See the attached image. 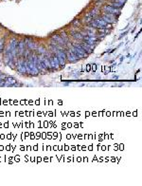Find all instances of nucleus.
<instances>
[{
    "label": "nucleus",
    "instance_id": "obj_1",
    "mask_svg": "<svg viewBox=\"0 0 142 186\" xmlns=\"http://www.w3.org/2000/svg\"><path fill=\"white\" fill-rule=\"evenodd\" d=\"M55 55H56V57L58 58L60 65L64 66V65H65V60H66V55H65L64 50H63V49H58L57 52L55 53Z\"/></svg>",
    "mask_w": 142,
    "mask_h": 186
},
{
    "label": "nucleus",
    "instance_id": "obj_2",
    "mask_svg": "<svg viewBox=\"0 0 142 186\" xmlns=\"http://www.w3.org/2000/svg\"><path fill=\"white\" fill-rule=\"evenodd\" d=\"M103 11H105V12H108V13H112V14H119L120 13V10H118V9H116V8H114V7H112V6H104L103 7Z\"/></svg>",
    "mask_w": 142,
    "mask_h": 186
},
{
    "label": "nucleus",
    "instance_id": "obj_3",
    "mask_svg": "<svg viewBox=\"0 0 142 186\" xmlns=\"http://www.w3.org/2000/svg\"><path fill=\"white\" fill-rule=\"evenodd\" d=\"M65 55H66V59H68V61L70 63H75L79 60V59L70 51V49H68V50L65 51Z\"/></svg>",
    "mask_w": 142,
    "mask_h": 186
},
{
    "label": "nucleus",
    "instance_id": "obj_4",
    "mask_svg": "<svg viewBox=\"0 0 142 186\" xmlns=\"http://www.w3.org/2000/svg\"><path fill=\"white\" fill-rule=\"evenodd\" d=\"M51 39H53L54 41H56L59 45H61V46H65V42L63 41V39L60 36V35H57V34H54V35H52L51 36Z\"/></svg>",
    "mask_w": 142,
    "mask_h": 186
},
{
    "label": "nucleus",
    "instance_id": "obj_5",
    "mask_svg": "<svg viewBox=\"0 0 142 186\" xmlns=\"http://www.w3.org/2000/svg\"><path fill=\"white\" fill-rule=\"evenodd\" d=\"M16 83V80L12 77H8L6 79L5 83H4V86H13Z\"/></svg>",
    "mask_w": 142,
    "mask_h": 186
},
{
    "label": "nucleus",
    "instance_id": "obj_6",
    "mask_svg": "<svg viewBox=\"0 0 142 186\" xmlns=\"http://www.w3.org/2000/svg\"><path fill=\"white\" fill-rule=\"evenodd\" d=\"M17 66H18V70H19V72H21V73H26L27 72V70H26V67H25V64L24 62L22 61V60H20L18 64H17Z\"/></svg>",
    "mask_w": 142,
    "mask_h": 186
},
{
    "label": "nucleus",
    "instance_id": "obj_7",
    "mask_svg": "<svg viewBox=\"0 0 142 186\" xmlns=\"http://www.w3.org/2000/svg\"><path fill=\"white\" fill-rule=\"evenodd\" d=\"M71 36L74 38V39H76V40H83V36L78 32V31H75V32H72L71 33Z\"/></svg>",
    "mask_w": 142,
    "mask_h": 186
},
{
    "label": "nucleus",
    "instance_id": "obj_8",
    "mask_svg": "<svg viewBox=\"0 0 142 186\" xmlns=\"http://www.w3.org/2000/svg\"><path fill=\"white\" fill-rule=\"evenodd\" d=\"M24 46H25V41H21L20 43H18V51L20 55L24 53Z\"/></svg>",
    "mask_w": 142,
    "mask_h": 186
},
{
    "label": "nucleus",
    "instance_id": "obj_9",
    "mask_svg": "<svg viewBox=\"0 0 142 186\" xmlns=\"http://www.w3.org/2000/svg\"><path fill=\"white\" fill-rule=\"evenodd\" d=\"M108 5H109V6H112V7H114V8H116V9L120 10L123 4H121V3H117V2H110Z\"/></svg>",
    "mask_w": 142,
    "mask_h": 186
},
{
    "label": "nucleus",
    "instance_id": "obj_10",
    "mask_svg": "<svg viewBox=\"0 0 142 186\" xmlns=\"http://www.w3.org/2000/svg\"><path fill=\"white\" fill-rule=\"evenodd\" d=\"M80 46H81V47L85 50V52H87V53H92V49L89 47V46H87L84 42H82V43H80Z\"/></svg>",
    "mask_w": 142,
    "mask_h": 186
},
{
    "label": "nucleus",
    "instance_id": "obj_11",
    "mask_svg": "<svg viewBox=\"0 0 142 186\" xmlns=\"http://www.w3.org/2000/svg\"><path fill=\"white\" fill-rule=\"evenodd\" d=\"M61 37L63 38V41H64L65 43H68V41H69V38H68L67 34L65 33V31H61Z\"/></svg>",
    "mask_w": 142,
    "mask_h": 186
},
{
    "label": "nucleus",
    "instance_id": "obj_12",
    "mask_svg": "<svg viewBox=\"0 0 142 186\" xmlns=\"http://www.w3.org/2000/svg\"><path fill=\"white\" fill-rule=\"evenodd\" d=\"M52 58H53V63H54L55 68H59V66H60V63H59L58 58L56 57V55H53V56H52Z\"/></svg>",
    "mask_w": 142,
    "mask_h": 186
},
{
    "label": "nucleus",
    "instance_id": "obj_13",
    "mask_svg": "<svg viewBox=\"0 0 142 186\" xmlns=\"http://www.w3.org/2000/svg\"><path fill=\"white\" fill-rule=\"evenodd\" d=\"M43 62L46 65L47 69H50V68H51V66H50V62H49V58H48V57H47V58H44V59H43Z\"/></svg>",
    "mask_w": 142,
    "mask_h": 186
},
{
    "label": "nucleus",
    "instance_id": "obj_14",
    "mask_svg": "<svg viewBox=\"0 0 142 186\" xmlns=\"http://www.w3.org/2000/svg\"><path fill=\"white\" fill-rule=\"evenodd\" d=\"M28 46L31 48V49H36L38 46H37V44L36 43H34V42H29V44H28Z\"/></svg>",
    "mask_w": 142,
    "mask_h": 186
},
{
    "label": "nucleus",
    "instance_id": "obj_15",
    "mask_svg": "<svg viewBox=\"0 0 142 186\" xmlns=\"http://www.w3.org/2000/svg\"><path fill=\"white\" fill-rule=\"evenodd\" d=\"M106 23H108V24H112V23H115V21H113V20H111V19H109L108 17H106L105 15H102V17H101Z\"/></svg>",
    "mask_w": 142,
    "mask_h": 186
},
{
    "label": "nucleus",
    "instance_id": "obj_16",
    "mask_svg": "<svg viewBox=\"0 0 142 186\" xmlns=\"http://www.w3.org/2000/svg\"><path fill=\"white\" fill-rule=\"evenodd\" d=\"M72 24H73V26H75V27H79L80 25V22L79 20H74V21L72 22Z\"/></svg>",
    "mask_w": 142,
    "mask_h": 186
},
{
    "label": "nucleus",
    "instance_id": "obj_17",
    "mask_svg": "<svg viewBox=\"0 0 142 186\" xmlns=\"http://www.w3.org/2000/svg\"><path fill=\"white\" fill-rule=\"evenodd\" d=\"M87 31H90V32H93V33H96V30H95L93 27H87Z\"/></svg>",
    "mask_w": 142,
    "mask_h": 186
},
{
    "label": "nucleus",
    "instance_id": "obj_18",
    "mask_svg": "<svg viewBox=\"0 0 142 186\" xmlns=\"http://www.w3.org/2000/svg\"><path fill=\"white\" fill-rule=\"evenodd\" d=\"M113 2H117V3H121V4H123L126 0H112Z\"/></svg>",
    "mask_w": 142,
    "mask_h": 186
},
{
    "label": "nucleus",
    "instance_id": "obj_19",
    "mask_svg": "<svg viewBox=\"0 0 142 186\" xmlns=\"http://www.w3.org/2000/svg\"><path fill=\"white\" fill-rule=\"evenodd\" d=\"M4 78H6V76H5V75H0V81H1V80H3Z\"/></svg>",
    "mask_w": 142,
    "mask_h": 186
},
{
    "label": "nucleus",
    "instance_id": "obj_20",
    "mask_svg": "<svg viewBox=\"0 0 142 186\" xmlns=\"http://www.w3.org/2000/svg\"><path fill=\"white\" fill-rule=\"evenodd\" d=\"M0 74H1V71H0Z\"/></svg>",
    "mask_w": 142,
    "mask_h": 186
}]
</instances>
